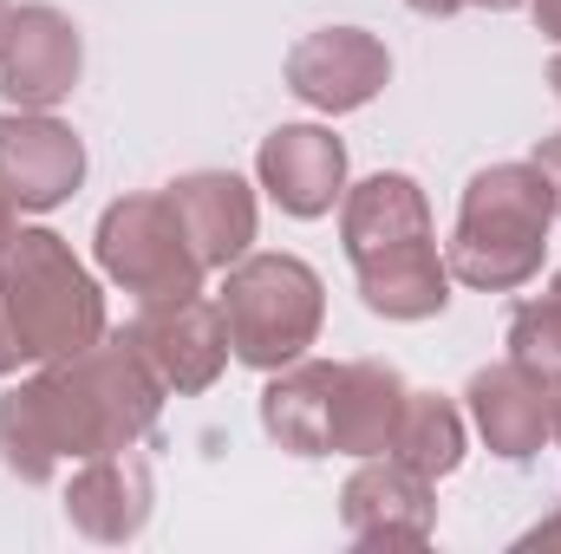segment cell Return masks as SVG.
Instances as JSON below:
<instances>
[{
	"instance_id": "obj_1",
	"label": "cell",
	"mask_w": 561,
	"mask_h": 554,
	"mask_svg": "<svg viewBox=\"0 0 561 554\" xmlns=\"http://www.w3.org/2000/svg\"><path fill=\"white\" fill-rule=\"evenodd\" d=\"M163 399L170 392L138 359V346L125 333H105L72 359H46L0 399V463L20 483H53L59 463L138 450L157 430Z\"/></svg>"
},
{
	"instance_id": "obj_2",
	"label": "cell",
	"mask_w": 561,
	"mask_h": 554,
	"mask_svg": "<svg viewBox=\"0 0 561 554\" xmlns=\"http://www.w3.org/2000/svg\"><path fill=\"white\" fill-rule=\"evenodd\" d=\"M340 242L359 280L366 313L379 320H437L450 307V262L437 255L431 203L419 176L379 170L340 196Z\"/></svg>"
},
{
	"instance_id": "obj_3",
	"label": "cell",
	"mask_w": 561,
	"mask_h": 554,
	"mask_svg": "<svg viewBox=\"0 0 561 554\" xmlns=\"http://www.w3.org/2000/svg\"><path fill=\"white\" fill-rule=\"evenodd\" d=\"M556 229V189L536 163H490L463 183L457 229H450V280L477 293H516L542 275Z\"/></svg>"
},
{
	"instance_id": "obj_4",
	"label": "cell",
	"mask_w": 561,
	"mask_h": 554,
	"mask_svg": "<svg viewBox=\"0 0 561 554\" xmlns=\"http://www.w3.org/2000/svg\"><path fill=\"white\" fill-rule=\"evenodd\" d=\"M0 320H7L20 366L72 359L112 333L92 268L53 229H20L13 249L0 255Z\"/></svg>"
},
{
	"instance_id": "obj_5",
	"label": "cell",
	"mask_w": 561,
	"mask_h": 554,
	"mask_svg": "<svg viewBox=\"0 0 561 554\" xmlns=\"http://www.w3.org/2000/svg\"><path fill=\"white\" fill-rule=\"evenodd\" d=\"M222 320H229V353L249 372H280L320 346L327 326V280L300 255H242L222 280Z\"/></svg>"
},
{
	"instance_id": "obj_6",
	"label": "cell",
	"mask_w": 561,
	"mask_h": 554,
	"mask_svg": "<svg viewBox=\"0 0 561 554\" xmlns=\"http://www.w3.org/2000/svg\"><path fill=\"white\" fill-rule=\"evenodd\" d=\"M92 255H99V275L112 287H125L138 307L150 300H183V293H203V262L170 209L163 189H144V196H118L105 216H99V235H92Z\"/></svg>"
},
{
	"instance_id": "obj_7",
	"label": "cell",
	"mask_w": 561,
	"mask_h": 554,
	"mask_svg": "<svg viewBox=\"0 0 561 554\" xmlns=\"http://www.w3.org/2000/svg\"><path fill=\"white\" fill-rule=\"evenodd\" d=\"M125 339L138 346V359L157 372L163 392L176 399H196L209 392L222 372H229V320H222V300L209 293H183V300H150L138 307V320L125 326Z\"/></svg>"
},
{
	"instance_id": "obj_8",
	"label": "cell",
	"mask_w": 561,
	"mask_h": 554,
	"mask_svg": "<svg viewBox=\"0 0 561 554\" xmlns=\"http://www.w3.org/2000/svg\"><path fill=\"white\" fill-rule=\"evenodd\" d=\"M85 72V39L79 26L46 7V0H26L0 20V99L13 112H53L72 99Z\"/></svg>"
},
{
	"instance_id": "obj_9",
	"label": "cell",
	"mask_w": 561,
	"mask_h": 554,
	"mask_svg": "<svg viewBox=\"0 0 561 554\" xmlns=\"http://www.w3.org/2000/svg\"><path fill=\"white\" fill-rule=\"evenodd\" d=\"M386 79H392V53L366 26H320L287 46V92L327 118L366 112L386 92Z\"/></svg>"
},
{
	"instance_id": "obj_10",
	"label": "cell",
	"mask_w": 561,
	"mask_h": 554,
	"mask_svg": "<svg viewBox=\"0 0 561 554\" xmlns=\"http://www.w3.org/2000/svg\"><path fill=\"white\" fill-rule=\"evenodd\" d=\"M437 483L405 470L399 457H359L340 483V522L359 549H424L437 535Z\"/></svg>"
},
{
	"instance_id": "obj_11",
	"label": "cell",
	"mask_w": 561,
	"mask_h": 554,
	"mask_svg": "<svg viewBox=\"0 0 561 554\" xmlns=\"http://www.w3.org/2000/svg\"><path fill=\"white\" fill-rule=\"evenodd\" d=\"M85 183V143L53 112H0V196L13 209H59Z\"/></svg>"
},
{
	"instance_id": "obj_12",
	"label": "cell",
	"mask_w": 561,
	"mask_h": 554,
	"mask_svg": "<svg viewBox=\"0 0 561 554\" xmlns=\"http://www.w3.org/2000/svg\"><path fill=\"white\" fill-rule=\"evenodd\" d=\"M463 405H470L477 437L490 443V457H503V463H536L542 443H556V392L523 359L483 366L463 385Z\"/></svg>"
},
{
	"instance_id": "obj_13",
	"label": "cell",
	"mask_w": 561,
	"mask_h": 554,
	"mask_svg": "<svg viewBox=\"0 0 561 554\" xmlns=\"http://www.w3.org/2000/svg\"><path fill=\"white\" fill-rule=\"evenodd\" d=\"M255 183L268 189V203L280 216L320 222L346 196V143L327 125H280L255 150Z\"/></svg>"
},
{
	"instance_id": "obj_14",
	"label": "cell",
	"mask_w": 561,
	"mask_h": 554,
	"mask_svg": "<svg viewBox=\"0 0 561 554\" xmlns=\"http://www.w3.org/2000/svg\"><path fill=\"white\" fill-rule=\"evenodd\" d=\"M163 196H170V209H176V222H183V235H190V249H196L203 268H222L229 275L255 249L262 209H255V189L236 170H190Z\"/></svg>"
},
{
	"instance_id": "obj_15",
	"label": "cell",
	"mask_w": 561,
	"mask_h": 554,
	"mask_svg": "<svg viewBox=\"0 0 561 554\" xmlns=\"http://www.w3.org/2000/svg\"><path fill=\"white\" fill-rule=\"evenodd\" d=\"M157 509V483H150V463L138 450H112V457H85L66 483V522L85 535V542H138L144 522Z\"/></svg>"
},
{
	"instance_id": "obj_16",
	"label": "cell",
	"mask_w": 561,
	"mask_h": 554,
	"mask_svg": "<svg viewBox=\"0 0 561 554\" xmlns=\"http://www.w3.org/2000/svg\"><path fill=\"white\" fill-rule=\"evenodd\" d=\"M405 379L386 359H346L333 379V424H327V457H386L392 430L405 412Z\"/></svg>"
},
{
	"instance_id": "obj_17",
	"label": "cell",
	"mask_w": 561,
	"mask_h": 554,
	"mask_svg": "<svg viewBox=\"0 0 561 554\" xmlns=\"http://www.w3.org/2000/svg\"><path fill=\"white\" fill-rule=\"evenodd\" d=\"M333 359H294L268 372L262 385V430L287 457H327V424H333Z\"/></svg>"
},
{
	"instance_id": "obj_18",
	"label": "cell",
	"mask_w": 561,
	"mask_h": 554,
	"mask_svg": "<svg viewBox=\"0 0 561 554\" xmlns=\"http://www.w3.org/2000/svg\"><path fill=\"white\" fill-rule=\"evenodd\" d=\"M463 443H470L463 437V412L450 399L405 392V412H399V430H392V450L386 457H399L405 470H419L424 483H444V476H457Z\"/></svg>"
},
{
	"instance_id": "obj_19",
	"label": "cell",
	"mask_w": 561,
	"mask_h": 554,
	"mask_svg": "<svg viewBox=\"0 0 561 554\" xmlns=\"http://www.w3.org/2000/svg\"><path fill=\"white\" fill-rule=\"evenodd\" d=\"M503 339H510V359H523V366L542 372V379H561V268L549 275L542 293L516 300Z\"/></svg>"
},
{
	"instance_id": "obj_20",
	"label": "cell",
	"mask_w": 561,
	"mask_h": 554,
	"mask_svg": "<svg viewBox=\"0 0 561 554\" xmlns=\"http://www.w3.org/2000/svg\"><path fill=\"white\" fill-rule=\"evenodd\" d=\"M529 163H536V170L549 176V189H556V216H561V131H556V138L536 143V157H529Z\"/></svg>"
},
{
	"instance_id": "obj_21",
	"label": "cell",
	"mask_w": 561,
	"mask_h": 554,
	"mask_svg": "<svg viewBox=\"0 0 561 554\" xmlns=\"http://www.w3.org/2000/svg\"><path fill=\"white\" fill-rule=\"evenodd\" d=\"M516 549H561V503H556V516H542V522H536Z\"/></svg>"
},
{
	"instance_id": "obj_22",
	"label": "cell",
	"mask_w": 561,
	"mask_h": 554,
	"mask_svg": "<svg viewBox=\"0 0 561 554\" xmlns=\"http://www.w3.org/2000/svg\"><path fill=\"white\" fill-rule=\"evenodd\" d=\"M529 13H536V33L561 46V0H529Z\"/></svg>"
},
{
	"instance_id": "obj_23",
	"label": "cell",
	"mask_w": 561,
	"mask_h": 554,
	"mask_svg": "<svg viewBox=\"0 0 561 554\" xmlns=\"http://www.w3.org/2000/svg\"><path fill=\"white\" fill-rule=\"evenodd\" d=\"M412 13H424V20H450L457 7H470V0H405Z\"/></svg>"
},
{
	"instance_id": "obj_24",
	"label": "cell",
	"mask_w": 561,
	"mask_h": 554,
	"mask_svg": "<svg viewBox=\"0 0 561 554\" xmlns=\"http://www.w3.org/2000/svg\"><path fill=\"white\" fill-rule=\"evenodd\" d=\"M13 235H20V222H13V203H7V196H0V255H7V249H13Z\"/></svg>"
},
{
	"instance_id": "obj_25",
	"label": "cell",
	"mask_w": 561,
	"mask_h": 554,
	"mask_svg": "<svg viewBox=\"0 0 561 554\" xmlns=\"http://www.w3.org/2000/svg\"><path fill=\"white\" fill-rule=\"evenodd\" d=\"M470 7H490V13H510V7H523V0H470Z\"/></svg>"
},
{
	"instance_id": "obj_26",
	"label": "cell",
	"mask_w": 561,
	"mask_h": 554,
	"mask_svg": "<svg viewBox=\"0 0 561 554\" xmlns=\"http://www.w3.org/2000/svg\"><path fill=\"white\" fill-rule=\"evenodd\" d=\"M549 392H556V443H561V379H549Z\"/></svg>"
},
{
	"instance_id": "obj_27",
	"label": "cell",
	"mask_w": 561,
	"mask_h": 554,
	"mask_svg": "<svg viewBox=\"0 0 561 554\" xmlns=\"http://www.w3.org/2000/svg\"><path fill=\"white\" fill-rule=\"evenodd\" d=\"M549 85H556V99H561V53H556V66H549Z\"/></svg>"
},
{
	"instance_id": "obj_28",
	"label": "cell",
	"mask_w": 561,
	"mask_h": 554,
	"mask_svg": "<svg viewBox=\"0 0 561 554\" xmlns=\"http://www.w3.org/2000/svg\"><path fill=\"white\" fill-rule=\"evenodd\" d=\"M7 13H13V0H0V20H7Z\"/></svg>"
}]
</instances>
